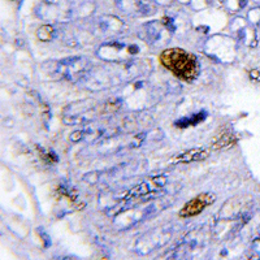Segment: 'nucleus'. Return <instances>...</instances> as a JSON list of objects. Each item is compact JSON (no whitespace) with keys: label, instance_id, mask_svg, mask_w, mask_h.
<instances>
[{"label":"nucleus","instance_id":"1","mask_svg":"<svg viewBox=\"0 0 260 260\" xmlns=\"http://www.w3.org/2000/svg\"><path fill=\"white\" fill-rule=\"evenodd\" d=\"M160 62L178 78L191 82L199 74V62L192 53L181 48H169L160 55Z\"/></svg>","mask_w":260,"mask_h":260},{"label":"nucleus","instance_id":"2","mask_svg":"<svg viewBox=\"0 0 260 260\" xmlns=\"http://www.w3.org/2000/svg\"><path fill=\"white\" fill-rule=\"evenodd\" d=\"M166 183L167 176H155V177L145 181V182H142L138 186L133 187V189L125 195L121 202V206H125V204L129 203H136V202L147 199L148 197H152V195L157 194L162 187L166 186Z\"/></svg>","mask_w":260,"mask_h":260},{"label":"nucleus","instance_id":"3","mask_svg":"<svg viewBox=\"0 0 260 260\" xmlns=\"http://www.w3.org/2000/svg\"><path fill=\"white\" fill-rule=\"evenodd\" d=\"M216 197L211 192H204V194L198 195V197H195L194 199H191L190 202H187L185 206H183L182 210L180 211V216L183 217V219H186V217H192V216H197L199 213L203 212L208 206L215 202Z\"/></svg>","mask_w":260,"mask_h":260},{"label":"nucleus","instance_id":"4","mask_svg":"<svg viewBox=\"0 0 260 260\" xmlns=\"http://www.w3.org/2000/svg\"><path fill=\"white\" fill-rule=\"evenodd\" d=\"M208 155H210V151L207 148H192V150H187L173 157L172 162H175V164H187V162H194L206 159V157H208Z\"/></svg>","mask_w":260,"mask_h":260},{"label":"nucleus","instance_id":"5","mask_svg":"<svg viewBox=\"0 0 260 260\" xmlns=\"http://www.w3.org/2000/svg\"><path fill=\"white\" fill-rule=\"evenodd\" d=\"M237 141H238V138H237V136H234V134H224V136L220 137V138L213 143L212 148L213 150H221V148L233 147L237 143Z\"/></svg>","mask_w":260,"mask_h":260},{"label":"nucleus","instance_id":"6","mask_svg":"<svg viewBox=\"0 0 260 260\" xmlns=\"http://www.w3.org/2000/svg\"><path fill=\"white\" fill-rule=\"evenodd\" d=\"M206 112H199L197 115H192L187 118H182V120H178L176 121V126L177 127H187V126H194V125L199 124L206 118Z\"/></svg>","mask_w":260,"mask_h":260},{"label":"nucleus","instance_id":"7","mask_svg":"<svg viewBox=\"0 0 260 260\" xmlns=\"http://www.w3.org/2000/svg\"><path fill=\"white\" fill-rule=\"evenodd\" d=\"M38 151H39V154H41L42 159H45L47 162L57 161V157L53 154H51V152H46V151L41 147H38Z\"/></svg>","mask_w":260,"mask_h":260},{"label":"nucleus","instance_id":"8","mask_svg":"<svg viewBox=\"0 0 260 260\" xmlns=\"http://www.w3.org/2000/svg\"><path fill=\"white\" fill-rule=\"evenodd\" d=\"M250 76H251L252 80L260 81V72L259 71H251L250 72Z\"/></svg>","mask_w":260,"mask_h":260}]
</instances>
